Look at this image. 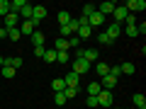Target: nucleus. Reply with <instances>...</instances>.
<instances>
[{
	"mask_svg": "<svg viewBox=\"0 0 146 109\" xmlns=\"http://www.w3.org/2000/svg\"><path fill=\"white\" fill-rule=\"evenodd\" d=\"M90 68H93V63H88L85 58H73L71 61V70L76 73V75H85Z\"/></svg>",
	"mask_w": 146,
	"mask_h": 109,
	"instance_id": "1",
	"label": "nucleus"
},
{
	"mask_svg": "<svg viewBox=\"0 0 146 109\" xmlns=\"http://www.w3.org/2000/svg\"><path fill=\"white\" fill-rule=\"evenodd\" d=\"M76 58H85L88 63H98V49H78Z\"/></svg>",
	"mask_w": 146,
	"mask_h": 109,
	"instance_id": "2",
	"label": "nucleus"
},
{
	"mask_svg": "<svg viewBox=\"0 0 146 109\" xmlns=\"http://www.w3.org/2000/svg\"><path fill=\"white\" fill-rule=\"evenodd\" d=\"M17 29H20V34H22V36H32V34L36 32V24H34L32 20H22L20 24H17Z\"/></svg>",
	"mask_w": 146,
	"mask_h": 109,
	"instance_id": "3",
	"label": "nucleus"
},
{
	"mask_svg": "<svg viewBox=\"0 0 146 109\" xmlns=\"http://www.w3.org/2000/svg\"><path fill=\"white\" fill-rule=\"evenodd\" d=\"M44 17H46V7H44V5H32V22H34L36 27L42 24Z\"/></svg>",
	"mask_w": 146,
	"mask_h": 109,
	"instance_id": "4",
	"label": "nucleus"
},
{
	"mask_svg": "<svg viewBox=\"0 0 146 109\" xmlns=\"http://www.w3.org/2000/svg\"><path fill=\"white\" fill-rule=\"evenodd\" d=\"M98 104H102V107H112L115 104V97H112V92L110 90H100V95H98Z\"/></svg>",
	"mask_w": 146,
	"mask_h": 109,
	"instance_id": "5",
	"label": "nucleus"
},
{
	"mask_svg": "<svg viewBox=\"0 0 146 109\" xmlns=\"http://www.w3.org/2000/svg\"><path fill=\"white\" fill-rule=\"evenodd\" d=\"M124 7H127V12H129V15H134V12L146 10V3H144V0H129V3H124Z\"/></svg>",
	"mask_w": 146,
	"mask_h": 109,
	"instance_id": "6",
	"label": "nucleus"
},
{
	"mask_svg": "<svg viewBox=\"0 0 146 109\" xmlns=\"http://www.w3.org/2000/svg\"><path fill=\"white\" fill-rule=\"evenodd\" d=\"M63 83H66V87H80V75H76L73 70H68L66 75H63Z\"/></svg>",
	"mask_w": 146,
	"mask_h": 109,
	"instance_id": "7",
	"label": "nucleus"
},
{
	"mask_svg": "<svg viewBox=\"0 0 146 109\" xmlns=\"http://www.w3.org/2000/svg\"><path fill=\"white\" fill-rule=\"evenodd\" d=\"M20 24V15H12V12H7L5 17H3V29H12V27Z\"/></svg>",
	"mask_w": 146,
	"mask_h": 109,
	"instance_id": "8",
	"label": "nucleus"
},
{
	"mask_svg": "<svg viewBox=\"0 0 146 109\" xmlns=\"http://www.w3.org/2000/svg\"><path fill=\"white\" fill-rule=\"evenodd\" d=\"M88 27H90V29H93V27H105V15H100V12L95 10L93 15L88 17Z\"/></svg>",
	"mask_w": 146,
	"mask_h": 109,
	"instance_id": "9",
	"label": "nucleus"
},
{
	"mask_svg": "<svg viewBox=\"0 0 146 109\" xmlns=\"http://www.w3.org/2000/svg\"><path fill=\"white\" fill-rule=\"evenodd\" d=\"M105 34H107L110 39H112V41H115L117 36L122 34V24H117V22H112V24H107V27H105Z\"/></svg>",
	"mask_w": 146,
	"mask_h": 109,
	"instance_id": "10",
	"label": "nucleus"
},
{
	"mask_svg": "<svg viewBox=\"0 0 146 109\" xmlns=\"http://www.w3.org/2000/svg\"><path fill=\"white\" fill-rule=\"evenodd\" d=\"M112 15H115V22H117V24H122V22L127 20V15H129V12H127V7H124V5H117Z\"/></svg>",
	"mask_w": 146,
	"mask_h": 109,
	"instance_id": "11",
	"label": "nucleus"
},
{
	"mask_svg": "<svg viewBox=\"0 0 146 109\" xmlns=\"http://www.w3.org/2000/svg\"><path fill=\"white\" fill-rule=\"evenodd\" d=\"M25 5H27V0H10V12L12 15H20L25 10Z\"/></svg>",
	"mask_w": 146,
	"mask_h": 109,
	"instance_id": "12",
	"label": "nucleus"
},
{
	"mask_svg": "<svg viewBox=\"0 0 146 109\" xmlns=\"http://www.w3.org/2000/svg\"><path fill=\"white\" fill-rule=\"evenodd\" d=\"M115 3H110V0H107V3H102V5H100L98 7V12H100V15H105V17H107V15H112V12H115Z\"/></svg>",
	"mask_w": 146,
	"mask_h": 109,
	"instance_id": "13",
	"label": "nucleus"
},
{
	"mask_svg": "<svg viewBox=\"0 0 146 109\" xmlns=\"http://www.w3.org/2000/svg\"><path fill=\"white\" fill-rule=\"evenodd\" d=\"M115 87H117V78H112V75H105V78H102V90H110V92H112Z\"/></svg>",
	"mask_w": 146,
	"mask_h": 109,
	"instance_id": "14",
	"label": "nucleus"
},
{
	"mask_svg": "<svg viewBox=\"0 0 146 109\" xmlns=\"http://www.w3.org/2000/svg\"><path fill=\"white\" fill-rule=\"evenodd\" d=\"M29 39H32V44H34V49H36V46H44V39H46V36H44V32H39V29H36L34 34L29 36Z\"/></svg>",
	"mask_w": 146,
	"mask_h": 109,
	"instance_id": "15",
	"label": "nucleus"
},
{
	"mask_svg": "<svg viewBox=\"0 0 146 109\" xmlns=\"http://www.w3.org/2000/svg\"><path fill=\"white\" fill-rule=\"evenodd\" d=\"M131 102H134V107H136V109H146V97H144L141 92H136L134 97H131Z\"/></svg>",
	"mask_w": 146,
	"mask_h": 109,
	"instance_id": "16",
	"label": "nucleus"
},
{
	"mask_svg": "<svg viewBox=\"0 0 146 109\" xmlns=\"http://www.w3.org/2000/svg\"><path fill=\"white\" fill-rule=\"evenodd\" d=\"M95 73H98L100 78H105V75L110 73V66H107V63H102V61H98V63H95Z\"/></svg>",
	"mask_w": 146,
	"mask_h": 109,
	"instance_id": "17",
	"label": "nucleus"
},
{
	"mask_svg": "<svg viewBox=\"0 0 146 109\" xmlns=\"http://www.w3.org/2000/svg\"><path fill=\"white\" fill-rule=\"evenodd\" d=\"M5 36L10 39V41H20V39H22V34H20V29H17V27L7 29V32H5Z\"/></svg>",
	"mask_w": 146,
	"mask_h": 109,
	"instance_id": "18",
	"label": "nucleus"
},
{
	"mask_svg": "<svg viewBox=\"0 0 146 109\" xmlns=\"http://www.w3.org/2000/svg\"><path fill=\"white\" fill-rule=\"evenodd\" d=\"M98 44H100V46H112L115 41H112V39H110V36L105 34V29H102V32L98 34Z\"/></svg>",
	"mask_w": 146,
	"mask_h": 109,
	"instance_id": "19",
	"label": "nucleus"
},
{
	"mask_svg": "<svg viewBox=\"0 0 146 109\" xmlns=\"http://www.w3.org/2000/svg\"><path fill=\"white\" fill-rule=\"evenodd\" d=\"M90 34H93V29H90V27H78V32H76V36H78L80 41H83V39H88Z\"/></svg>",
	"mask_w": 146,
	"mask_h": 109,
	"instance_id": "20",
	"label": "nucleus"
},
{
	"mask_svg": "<svg viewBox=\"0 0 146 109\" xmlns=\"http://www.w3.org/2000/svg\"><path fill=\"white\" fill-rule=\"evenodd\" d=\"M119 70L124 73V75H134V73H136V66H134V63H122Z\"/></svg>",
	"mask_w": 146,
	"mask_h": 109,
	"instance_id": "21",
	"label": "nucleus"
},
{
	"mask_svg": "<svg viewBox=\"0 0 146 109\" xmlns=\"http://www.w3.org/2000/svg\"><path fill=\"white\" fill-rule=\"evenodd\" d=\"M51 90L54 92H63V90H66V83H63V78H56L51 83Z\"/></svg>",
	"mask_w": 146,
	"mask_h": 109,
	"instance_id": "22",
	"label": "nucleus"
},
{
	"mask_svg": "<svg viewBox=\"0 0 146 109\" xmlns=\"http://www.w3.org/2000/svg\"><path fill=\"white\" fill-rule=\"evenodd\" d=\"M100 90H102V85H100V83H90L88 85V95H90V97H98Z\"/></svg>",
	"mask_w": 146,
	"mask_h": 109,
	"instance_id": "23",
	"label": "nucleus"
},
{
	"mask_svg": "<svg viewBox=\"0 0 146 109\" xmlns=\"http://www.w3.org/2000/svg\"><path fill=\"white\" fill-rule=\"evenodd\" d=\"M15 68H10V66H3V68H0V75H3V78H7V80H10V78H15Z\"/></svg>",
	"mask_w": 146,
	"mask_h": 109,
	"instance_id": "24",
	"label": "nucleus"
},
{
	"mask_svg": "<svg viewBox=\"0 0 146 109\" xmlns=\"http://www.w3.org/2000/svg\"><path fill=\"white\" fill-rule=\"evenodd\" d=\"M66 49H68V39H61L58 36L56 44H54V51H66Z\"/></svg>",
	"mask_w": 146,
	"mask_h": 109,
	"instance_id": "25",
	"label": "nucleus"
},
{
	"mask_svg": "<svg viewBox=\"0 0 146 109\" xmlns=\"http://www.w3.org/2000/svg\"><path fill=\"white\" fill-rule=\"evenodd\" d=\"M78 92H80V87H66V90H63V97L73 99V97H78Z\"/></svg>",
	"mask_w": 146,
	"mask_h": 109,
	"instance_id": "26",
	"label": "nucleus"
},
{
	"mask_svg": "<svg viewBox=\"0 0 146 109\" xmlns=\"http://www.w3.org/2000/svg\"><path fill=\"white\" fill-rule=\"evenodd\" d=\"M71 20H73V17L68 15L66 10H61V12H58V24H61V27H66V24H68V22H71Z\"/></svg>",
	"mask_w": 146,
	"mask_h": 109,
	"instance_id": "27",
	"label": "nucleus"
},
{
	"mask_svg": "<svg viewBox=\"0 0 146 109\" xmlns=\"http://www.w3.org/2000/svg\"><path fill=\"white\" fill-rule=\"evenodd\" d=\"M42 58H44V61H46V63H56V51H54V49H46Z\"/></svg>",
	"mask_w": 146,
	"mask_h": 109,
	"instance_id": "28",
	"label": "nucleus"
},
{
	"mask_svg": "<svg viewBox=\"0 0 146 109\" xmlns=\"http://www.w3.org/2000/svg\"><path fill=\"white\" fill-rule=\"evenodd\" d=\"M56 63H61V66H66V63H71V58H68L66 51H56Z\"/></svg>",
	"mask_w": 146,
	"mask_h": 109,
	"instance_id": "29",
	"label": "nucleus"
},
{
	"mask_svg": "<svg viewBox=\"0 0 146 109\" xmlns=\"http://www.w3.org/2000/svg\"><path fill=\"white\" fill-rule=\"evenodd\" d=\"M10 12V0H0V20Z\"/></svg>",
	"mask_w": 146,
	"mask_h": 109,
	"instance_id": "30",
	"label": "nucleus"
},
{
	"mask_svg": "<svg viewBox=\"0 0 146 109\" xmlns=\"http://www.w3.org/2000/svg\"><path fill=\"white\" fill-rule=\"evenodd\" d=\"M95 10H98V5H90V3H88V5H83V15H80V17H85V20H88Z\"/></svg>",
	"mask_w": 146,
	"mask_h": 109,
	"instance_id": "31",
	"label": "nucleus"
},
{
	"mask_svg": "<svg viewBox=\"0 0 146 109\" xmlns=\"http://www.w3.org/2000/svg\"><path fill=\"white\" fill-rule=\"evenodd\" d=\"M54 102H56V104H58V107H63V104H66V102H68V99H66V97H63V92H56V95H54Z\"/></svg>",
	"mask_w": 146,
	"mask_h": 109,
	"instance_id": "32",
	"label": "nucleus"
},
{
	"mask_svg": "<svg viewBox=\"0 0 146 109\" xmlns=\"http://www.w3.org/2000/svg\"><path fill=\"white\" fill-rule=\"evenodd\" d=\"M71 46L80 49V39H78V36H76V34H73V36H68V49H71Z\"/></svg>",
	"mask_w": 146,
	"mask_h": 109,
	"instance_id": "33",
	"label": "nucleus"
},
{
	"mask_svg": "<svg viewBox=\"0 0 146 109\" xmlns=\"http://www.w3.org/2000/svg\"><path fill=\"white\" fill-rule=\"evenodd\" d=\"M136 24H139V22H136ZM136 24L127 27V36H131V39H134V36H139V29H136Z\"/></svg>",
	"mask_w": 146,
	"mask_h": 109,
	"instance_id": "34",
	"label": "nucleus"
},
{
	"mask_svg": "<svg viewBox=\"0 0 146 109\" xmlns=\"http://www.w3.org/2000/svg\"><path fill=\"white\" fill-rule=\"evenodd\" d=\"M44 51H46V46H36V49H34V56H36V58H42Z\"/></svg>",
	"mask_w": 146,
	"mask_h": 109,
	"instance_id": "35",
	"label": "nucleus"
},
{
	"mask_svg": "<svg viewBox=\"0 0 146 109\" xmlns=\"http://www.w3.org/2000/svg\"><path fill=\"white\" fill-rule=\"evenodd\" d=\"M85 104H88V107H98V97H90V95H88V99H85Z\"/></svg>",
	"mask_w": 146,
	"mask_h": 109,
	"instance_id": "36",
	"label": "nucleus"
},
{
	"mask_svg": "<svg viewBox=\"0 0 146 109\" xmlns=\"http://www.w3.org/2000/svg\"><path fill=\"white\" fill-rule=\"evenodd\" d=\"M124 22H127V27H131V24H136V17H134V15H127Z\"/></svg>",
	"mask_w": 146,
	"mask_h": 109,
	"instance_id": "37",
	"label": "nucleus"
},
{
	"mask_svg": "<svg viewBox=\"0 0 146 109\" xmlns=\"http://www.w3.org/2000/svg\"><path fill=\"white\" fill-rule=\"evenodd\" d=\"M136 29H139V34H146V24L141 22V24H136Z\"/></svg>",
	"mask_w": 146,
	"mask_h": 109,
	"instance_id": "38",
	"label": "nucleus"
},
{
	"mask_svg": "<svg viewBox=\"0 0 146 109\" xmlns=\"http://www.w3.org/2000/svg\"><path fill=\"white\" fill-rule=\"evenodd\" d=\"M3 58H5V56H0V68H3Z\"/></svg>",
	"mask_w": 146,
	"mask_h": 109,
	"instance_id": "39",
	"label": "nucleus"
},
{
	"mask_svg": "<svg viewBox=\"0 0 146 109\" xmlns=\"http://www.w3.org/2000/svg\"><path fill=\"white\" fill-rule=\"evenodd\" d=\"M0 29H3V20H0Z\"/></svg>",
	"mask_w": 146,
	"mask_h": 109,
	"instance_id": "40",
	"label": "nucleus"
}]
</instances>
